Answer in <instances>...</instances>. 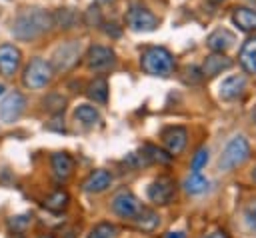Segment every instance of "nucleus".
<instances>
[{"mask_svg":"<svg viewBox=\"0 0 256 238\" xmlns=\"http://www.w3.org/2000/svg\"><path fill=\"white\" fill-rule=\"evenodd\" d=\"M214 2H220V0H214Z\"/></svg>","mask_w":256,"mask_h":238,"instance_id":"nucleus-37","label":"nucleus"},{"mask_svg":"<svg viewBox=\"0 0 256 238\" xmlns=\"http://www.w3.org/2000/svg\"><path fill=\"white\" fill-rule=\"evenodd\" d=\"M142 68L152 76H168L174 70L172 54L162 46H150L142 52Z\"/></svg>","mask_w":256,"mask_h":238,"instance_id":"nucleus-2","label":"nucleus"},{"mask_svg":"<svg viewBox=\"0 0 256 238\" xmlns=\"http://www.w3.org/2000/svg\"><path fill=\"white\" fill-rule=\"evenodd\" d=\"M128 26L136 32H150L158 26V18L148 10V8H142V6H132L128 10Z\"/></svg>","mask_w":256,"mask_h":238,"instance_id":"nucleus-8","label":"nucleus"},{"mask_svg":"<svg viewBox=\"0 0 256 238\" xmlns=\"http://www.w3.org/2000/svg\"><path fill=\"white\" fill-rule=\"evenodd\" d=\"M166 238H186V232H182V230H176V232H168V234H166Z\"/></svg>","mask_w":256,"mask_h":238,"instance_id":"nucleus-31","label":"nucleus"},{"mask_svg":"<svg viewBox=\"0 0 256 238\" xmlns=\"http://www.w3.org/2000/svg\"><path fill=\"white\" fill-rule=\"evenodd\" d=\"M40 238H52V236H46V234H44V236H40Z\"/></svg>","mask_w":256,"mask_h":238,"instance_id":"nucleus-35","label":"nucleus"},{"mask_svg":"<svg viewBox=\"0 0 256 238\" xmlns=\"http://www.w3.org/2000/svg\"><path fill=\"white\" fill-rule=\"evenodd\" d=\"M110 206H112V212L118 214L120 218H134V216L138 214V210L142 208L140 202H138V198H136L132 192H128V190L118 192V194L112 198Z\"/></svg>","mask_w":256,"mask_h":238,"instance_id":"nucleus-9","label":"nucleus"},{"mask_svg":"<svg viewBox=\"0 0 256 238\" xmlns=\"http://www.w3.org/2000/svg\"><path fill=\"white\" fill-rule=\"evenodd\" d=\"M204 238H228V234L222 232V230H218V232H212V234H208V236H204Z\"/></svg>","mask_w":256,"mask_h":238,"instance_id":"nucleus-32","label":"nucleus"},{"mask_svg":"<svg viewBox=\"0 0 256 238\" xmlns=\"http://www.w3.org/2000/svg\"><path fill=\"white\" fill-rule=\"evenodd\" d=\"M2 92H4V86H2V84H0V94H2Z\"/></svg>","mask_w":256,"mask_h":238,"instance_id":"nucleus-33","label":"nucleus"},{"mask_svg":"<svg viewBox=\"0 0 256 238\" xmlns=\"http://www.w3.org/2000/svg\"><path fill=\"white\" fill-rule=\"evenodd\" d=\"M52 24H54L52 16L46 14L44 10H26L14 20L12 34L20 40H30V38H36L42 32H46Z\"/></svg>","mask_w":256,"mask_h":238,"instance_id":"nucleus-1","label":"nucleus"},{"mask_svg":"<svg viewBox=\"0 0 256 238\" xmlns=\"http://www.w3.org/2000/svg\"><path fill=\"white\" fill-rule=\"evenodd\" d=\"M114 236H116V226L110 222H102L94 226L92 232L88 234V238H114Z\"/></svg>","mask_w":256,"mask_h":238,"instance_id":"nucleus-25","label":"nucleus"},{"mask_svg":"<svg viewBox=\"0 0 256 238\" xmlns=\"http://www.w3.org/2000/svg\"><path fill=\"white\" fill-rule=\"evenodd\" d=\"M232 20H234V24H236L240 30H244V32L256 30V12L250 10V8H236L234 14H232Z\"/></svg>","mask_w":256,"mask_h":238,"instance_id":"nucleus-18","label":"nucleus"},{"mask_svg":"<svg viewBox=\"0 0 256 238\" xmlns=\"http://www.w3.org/2000/svg\"><path fill=\"white\" fill-rule=\"evenodd\" d=\"M52 22H54V24H60V26H64V28H70V24H72V12H70V10H58V12L52 16Z\"/></svg>","mask_w":256,"mask_h":238,"instance_id":"nucleus-27","label":"nucleus"},{"mask_svg":"<svg viewBox=\"0 0 256 238\" xmlns=\"http://www.w3.org/2000/svg\"><path fill=\"white\" fill-rule=\"evenodd\" d=\"M230 66H232V62H230L226 56H222V54H212V56H208V58L204 60L202 72H204L206 76H214V74H220L222 70H226V68H230Z\"/></svg>","mask_w":256,"mask_h":238,"instance_id":"nucleus-19","label":"nucleus"},{"mask_svg":"<svg viewBox=\"0 0 256 238\" xmlns=\"http://www.w3.org/2000/svg\"><path fill=\"white\" fill-rule=\"evenodd\" d=\"M52 170H54V176L58 180L70 178V174L74 172V160H72V156L66 154V152L52 154Z\"/></svg>","mask_w":256,"mask_h":238,"instance_id":"nucleus-15","label":"nucleus"},{"mask_svg":"<svg viewBox=\"0 0 256 238\" xmlns=\"http://www.w3.org/2000/svg\"><path fill=\"white\" fill-rule=\"evenodd\" d=\"M252 178H254V182H256V170H254V174H252Z\"/></svg>","mask_w":256,"mask_h":238,"instance_id":"nucleus-34","label":"nucleus"},{"mask_svg":"<svg viewBox=\"0 0 256 238\" xmlns=\"http://www.w3.org/2000/svg\"><path fill=\"white\" fill-rule=\"evenodd\" d=\"M54 76V68L50 62H46L44 58H34L30 60V64L24 70V84L32 90H40L46 84H50Z\"/></svg>","mask_w":256,"mask_h":238,"instance_id":"nucleus-4","label":"nucleus"},{"mask_svg":"<svg viewBox=\"0 0 256 238\" xmlns=\"http://www.w3.org/2000/svg\"><path fill=\"white\" fill-rule=\"evenodd\" d=\"M144 150L150 152V154H144V156H148V160H158V162H168L170 160V154H164L162 150H158L154 146H144Z\"/></svg>","mask_w":256,"mask_h":238,"instance_id":"nucleus-28","label":"nucleus"},{"mask_svg":"<svg viewBox=\"0 0 256 238\" xmlns=\"http://www.w3.org/2000/svg\"><path fill=\"white\" fill-rule=\"evenodd\" d=\"M78 56H80V44L74 42V40H70V42H64L62 46L56 48V52H54L50 64H52L54 70L66 72V70H70V68L76 64Z\"/></svg>","mask_w":256,"mask_h":238,"instance_id":"nucleus-5","label":"nucleus"},{"mask_svg":"<svg viewBox=\"0 0 256 238\" xmlns=\"http://www.w3.org/2000/svg\"><path fill=\"white\" fill-rule=\"evenodd\" d=\"M132 220H134V222H136V226H138V228H142V230H154V228L158 226V222H160V216H158L154 210L140 208V210H138V214H136Z\"/></svg>","mask_w":256,"mask_h":238,"instance_id":"nucleus-20","label":"nucleus"},{"mask_svg":"<svg viewBox=\"0 0 256 238\" xmlns=\"http://www.w3.org/2000/svg\"><path fill=\"white\" fill-rule=\"evenodd\" d=\"M244 88H246V78L240 76V74H232V76H228V78L222 80V84H220V96L224 100H234V98H238L244 92Z\"/></svg>","mask_w":256,"mask_h":238,"instance_id":"nucleus-13","label":"nucleus"},{"mask_svg":"<svg viewBox=\"0 0 256 238\" xmlns=\"http://www.w3.org/2000/svg\"><path fill=\"white\" fill-rule=\"evenodd\" d=\"M88 96L94 100V102H100L104 104L108 100V82L104 78H94L90 84H88Z\"/></svg>","mask_w":256,"mask_h":238,"instance_id":"nucleus-22","label":"nucleus"},{"mask_svg":"<svg viewBox=\"0 0 256 238\" xmlns=\"http://www.w3.org/2000/svg\"><path fill=\"white\" fill-rule=\"evenodd\" d=\"M98 2H112V0H98Z\"/></svg>","mask_w":256,"mask_h":238,"instance_id":"nucleus-36","label":"nucleus"},{"mask_svg":"<svg viewBox=\"0 0 256 238\" xmlns=\"http://www.w3.org/2000/svg\"><path fill=\"white\" fill-rule=\"evenodd\" d=\"M240 64L246 72L256 74V38H250L240 48Z\"/></svg>","mask_w":256,"mask_h":238,"instance_id":"nucleus-17","label":"nucleus"},{"mask_svg":"<svg viewBox=\"0 0 256 238\" xmlns=\"http://www.w3.org/2000/svg\"><path fill=\"white\" fill-rule=\"evenodd\" d=\"M26 108V98L20 92H10L2 102H0V120L4 124H12L14 120L20 118V114Z\"/></svg>","mask_w":256,"mask_h":238,"instance_id":"nucleus-7","label":"nucleus"},{"mask_svg":"<svg viewBox=\"0 0 256 238\" xmlns=\"http://www.w3.org/2000/svg\"><path fill=\"white\" fill-rule=\"evenodd\" d=\"M246 220H248V224L256 230V202L246 208Z\"/></svg>","mask_w":256,"mask_h":238,"instance_id":"nucleus-30","label":"nucleus"},{"mask_svg":"<svg viewBox=\"0 0 256 238\" xmlns=\"http://www.w3.org/2000/svg\"><path fill=\"white\" fill-rule=\"evenodd\" d=\"M248 158H250V144H248V140L244 136H234L226 144L218 164H220L222 170H232V168L244 164Z\"/></svg>","mask_w":256,"mask_h":238,"instance_id":"nucleus-3","label":"nucleus"},{"mask_svg":"<svg viewBox=\"0 0 256 238\" xmlns=\"http://www.w3.org/2000/svg\"><path fill=\"white\" fill-rule=\"evenodd\" d=\"M232 42H234V34L228 32L226 28H218V30H214V32L208 36V40H206L208 48L214 50V52L228 50V48L232 46Z\"/></svg>","mask_w":256,"mask_h":238,"instance_id":"nucleus-16","label":"nucleus"},{"mask_svg":"<svg viewBox=\"0 0 256 238\" xmlns=\"http://www.w3.org/2000/svg\"><path fill=\"white\" fill-rule=\"evenodd\" d=\"M112 184V174L108 170H94L82 184L84 192H104Z\"/></svg>","mask_w":256,"mask_h":238,"instance_id":"nucleus-14","label":"nucleus"},{"mask_svg":"<svg viewBox=\"0 0 256 238\" xmlns=\"http://www.w3.org/2000/svg\"><path fill=\"white\" fill-rule=\"evenodd\" d=\"M68 194L64 192V190H56L54 194H50L46 200H44V206L48 208V210H52V212H60V210H64L66 206H68Z\"/></svg>","mask_w":256,"mask_h":238,"instance_id":"nucleus-24","label":"nucleus"},{"mask_svg":"<svg viewBox=\"0 0 256 238\" xmlns=\"http://www.w3.org/2000/svg\"><path fill=\"white\" fill-rule=\"evenodd\" d=\"M74 116H76V120L82 122L84 126H96V124L100 122L98 110H96L94 106H90V104H80V106L76 108Z\"/></svg>","mask_w":256,"mask_h":238,"instance_id":"nucleus-21","label":"nucleus"},{"mask_svg":"<svg viewBox=\"0 0 256 238\" xmlns=\"http://www.w3.org/2000/svg\"><path fill=\"white\" fill-rule=\"evenodd\" d=\"M162 140H164V146H166L168 154L174 156V154H180V152L184 150V146H186V142H188V132H186V128H182V126H174V128L164 130Z\"/></svg>","mask_w":256,"mask_h":238,"instance_id":"nucleus-11","label":"nucleus"},{"mask_svg":"<svg viewBox=\"0 0 256 238\" xmlns=\"http://www.w3.org/2000/svg\"><path fill=\"white\" fill-rule=\"evenodd\" d=\"M206 162H208V148H200L192 158V172H200Z\"/></svg>","mask_w":256,"mask_h":238,"instance_id":"nucleus-26","label":"nucleus"},{"mask_svg":"<svg viewBox=\"0 0 256 238\" xmlns=\"http://www.w3.org/2000/svg\"><path fill=\"white\" fill-rule=\"evenodd\" d=\"M208 178H204L200 172H192L186 180H184V190L190 194H202L208 190Z\"/></svg>","mask_w":256,"mask_h":238,"instance_id":"nucleus-23","label":"nucleus"},{"mask_svg":"<svg viewBox=\"0 0 256 238\" xmlns=\"http://www.w3.org/2000/svg\"><path fill=\"white\" fill-rule=\"evenodd\" d=\"M86 62L94 70H106V68H110L114 64V52L110 48H106V46H92L88 50Z\"/></svg>","mask_w":256,"mask_h":238,"instance_id":"nucleus-12","label":"nucleus"},{"mask_svg":"<svg viewBox=\"0 0 256 238\" xmlns=\"http://www.w3.org/2000/svg\"><path fill=\"white\" fill-rule=\"evenodd\" d=\"M20 60H22V54L14 44H2L0 46V72L6 78L16 74V70L20 66Z\"/></svg>","mask_w":256,"mask_h":238,"instance_id":"nucleus-10","label":"nucleus"},{"mask_svg":"<svg viewBox=\"0 0 256 238\" xmlns=\"http://www.w3.org/2000/svg\"><path fill=\"white\" fill-rule=\"evenodd\" d=\"M30 222H32V216L22 214V216H14V218L10 220V226H12L14 230H24L26 226H30Z\"/></svg>","mask_w":256,"mask_h":238,"instance_id":"nucleus-29","label":"nucleus"},{"mask_svg":"<svg viewBox=\"0 0 256 238\" xmlns=\"http://www.w3.org/2000/svg\"><path fill=\"white\" fill-rule=\"evenodd\" d=\"M176 196V184L172 178L168 176H160L152 182V186L148 188V198L154 202V204H170Z\"/></svg>","mask_w":256,"mask_h":238,"instance_id":"nucleus-6","label":"nucleus"}]
</instances>
